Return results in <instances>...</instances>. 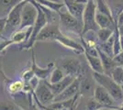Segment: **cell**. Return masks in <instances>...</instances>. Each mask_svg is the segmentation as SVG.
<instances>
[{
    "label": "cell",
    "mask_w": 123,
    "mask_h": 110,
    "mask_svg": "<svg viewBox=\"0 0 123 110\" xmlns=\"http://www.w3.org/2000/svg\"><path fill=\"white\" fill-rule=\"evenodd\" d=\"M28 95H29V105H30V110H42V109H41L40 107L38 108L37 104H34V103H33L34 98H33V94H32V93L28 94Z\"/></svg>",
    "instance_id": "4316f807"
},
{
    "label": "cell",
    "mask_w": 123,
    "mask_h": 110,
    "mask_svg": "<svg viewBox=\"0 0 123 110\" xmlns=\"http://www.w3.org/2000/svg\"><path fill=\"white\" fill-rule=\"evenodd\" d=\"M113 110H123V107L120 106V108H118V109H113Z\"/></svg>",
    "instance_id": "1f68e13d"
},
{
    "label": "cell",
    "mask_w": 123,
    "mask_h": 110,
    "mask_svg": "<svg viewBox=\"0 0 123 110\" xmlns=\"http://www.w3.org/2000/svg\"><path fill=\"white\" fill-rule=\"evenodd\" d=\"M6 90L11 95L20 94L25 90V83L22 80H11L6 84Z\"/></svg>",
    "instance_id": "ffe728a7"
},
{
    "label": "cell",
    "mask_w": 123,
    "mask_h": 110,
    "mask_svg": "<svg viewBox=\"0 0 123 110\" xmlns=\"http://www.w3.org/2000/svg\"><path fill=\"white\" fill-rule=\"evenodd\" d=\"M80 79V95L84 97H94L95 90L98 85L97 82L93 77V75H90L87 73V71L83 74Z\"/></svg>",
    "instance_id": "30bf717a"
},
{
    "label": "cell",
    "mask_w": 123,
    "mask_h": 110,
    "mask_svg": "<svg viewBox=\"0 0 123 110\" xmlns=\"http://www.w3.org/2000/svg\"><path fill=\"white\" fill-rule=\"evenodd\" d=\"M37 1L31 0V2H26L21 14V24L19 29H25L35 25L39 11L37 7Z\"/></svg>",
    "instance_id": "52a82bcc"
},
{
    "label": "cell",
    "mask_w": 123,
    "mask_h": 110,
    "mask_svg": "<svg viewBox=\"0 0 123 110\" xmlns=\"http://www.w3.org/2000/svg\"><path fill=\"white\" fill-rule=\"evenodd\" d=\"M34 77H35V74L33 73V71H32L31 69H30V70H27V71H25L24 73H22V75H21V80L24 81L25 84H29Z\"/></svg>",
    "instance_id": "cb8c5ba5"
},
{
    "label": "cell",
    "mask_w": 123,
    "mask_h": 110,
    "mask_svg": "<svg viewBox=\"0 0 123 110\" xmlns=\"http://www.w3.org/2000/svg\"><path fill=\"white\" fill-rule=\"evenodd\" d=\"M6 24V17H3L0 19V33H2Z\"/></svg>",
    "instance_id": "f1b7e54d"
},
{
    "label": "cell",
    "mask_w": 123,
    "mask_h": 110,
    "mask_svg": "<svg viewBox=\"0 0 123 110\" xmlns=\"http://www.w3.org/2000/svg\"><path fill=\"white\" fill-rule=\"evenodd\" d=\"M38 3V2H37ZM37 7H38V11H39V15L37 17V20L35 22V25L33 26V29H32V33L31 35L30 40L27 41V43L23 44L20 47V50H32L34 44L37 42V38L39 36V34L41 33L42 29L48 24V18L46 17V14L44 13V11L41 9L39 3L37 4Z\"/></svg>",
    "instance_id": "277c9868"
},
{
    "label": "cell",
    "mask_w": 123,
    "mask_h": 110,
    "mask_svg": "<svg viewBox=\"0 0 123 110\" xmlns=\"http://www.w3.org/2000/svg\"><path fill=\"white\" fill-rule=\"evenodd\" d=\"M116 24H117V26L118 28H120V27L123 25V11L118 15V18H117V21H116Z\"/></svg>",
    "instance_id": "83f0119b"
},
{
    "label": "cell",
    "mask_w": 123,
    "mask_h": 110,
    "mask_svg": "<svg viewBox=\"0 0 123 110\" xmlns=\"http://www.w3.org/2000/svg\"><path fill=\"white\" fill-rule=\"evenodd\" d=\"M118 29H119V32H120V35L123 36V25L120 28H118Z\"/></svg>",
    "instance_id": "4dcf8cb0"
},
{
    "label": "cell",
    "mask_w": 123,
    "mask_h": 110,
    "mask_svg": "<svg viewBox=\"0 0 123 110\" xmlns=\"http://www.w3.org/2000/svg\"><path fill=\"white\" fill-rule=\"evenodd\" d=\"M79 98H80V97H79ZM78 100H79V99H78ZM77 103H78V101H77ZM77 103H76V104H75V105H74V106H72L71 108H69V109H68V110H76Z\"/></svg>",
    "instance_id": "f546056e"
},
{
    "label": "cell",
    "mask_w": 123,
    "mask_h": 110,
    "mask_svg": "<svg viewBox=\"0 0 123 110\" xmlns=\"http://www.w3.org/2000/svg\"><path fill=\"white\" fill-rule=\"evenodd\" d=\"M65 76H66V74L61 67H55V68H53L52 72H51L49 82L51 84H56V83L61 82Z\"/></svg>",
    "instance_id": "44dd1931"
},
{
    "label": "cell",
    "mask_w": 123,
    "mask_h": 110,
    "mask_svg": "<svg viewBox=\"0 0 123 110\" xmlns=\"http://www.w3.org/2000/svg\"><path fill=\"white\" fill-rule=\"evenodd\" d=\"M98 50V54H99V57L101 59V62H102L103 67H104V73L108 74V75H110L112 71L114 69L117 67L116 63L114 62L112 57L108 56V54H106L105 52H103L101 50Z\"/></svg>",
    "instance_id": "e0dca14e"
},
{
    "label": "cell",
    "mask_w": 123,
    "mask_h": 110,
    "mask_svg": "<svg viewBox=\"0 0 123 110\" xmlns=\"http://www.w3.org/2000/svg\"><path fill=\"white\" fill-rule=\"evenodd\" d=\"M82 97L84 99L83 103L79 98L78 103H77L76 110H101L105 108L100 103H98L95 99V97H84V96Z\"/></svg>",
    "instance_id": "9a60e30c"
},
{
    "label": "cell",
    "mask_w": 123,
    "mask_h": 110,
    "mask_svg": "<svg viewBox=\"0 0 123 110\" xmlns=\"http://www.w3.org/2000/svg\"><path fill=\"white\" fill-rule=\"evenodd\" d=\"M65 7V6H64ZM59 17H60V26L65 29L67 31H71L73 33H75L78 36H82L83 33V23L81 21H79L77 18H75L73 16L72 14L69 13V11L62 10V9L59 13Z\"/></svg>",
    "instance_id": "5b68a950"
},
{
    "label": "cell",
    "mask_w": 123,
    "mask_h": 110,
    "mask_svg": "<svg viewBox=\"0 0 123 110\" xmlns=\"http://www.w3.org/2000/svg\"><path fill=\"white\" fill-rule=\"evenodd\" d=\"M114 32L115 31L112 30V29H99L98 31H97L98 44L108 41V40L112 37Z\"/></svg>",
    "instance_id": "7402d4cb"
},
{
    "label": "cell",
    "mask_w": 123,
    "mask_h": 110,
    "mask_svg": "<svg viewBox=\"0 0 123 110\" xmlns=\"http://www.w3.org/2000/svg\"><path fill=\"white\" fill-rule=\"evenodd\" d=\"M110 76L115 80V82L123 86V66H117L112 71Z\"/></svg>",
    "instance_id": "603a6c76"
},
{
    "label": "cell",
    "mask_w": 123,
    "mask_h": 110,
    "mask_svg": "<svg viewBox=\"0 0 123 110\" xmlns=\"http://www.w3.org/2000/svg\"><path fill=\"white\" fill-rule=\"evenodd\" d=\"M94 97L106 109H118V108H120V105L114 100V98L111 96V94L101 85L97 86V88L95 90Z\"/></svg>",
    "instance_id": "9c48e42d"
},
{
    "label": "cell",
    "mask_w": 123,
    "mask_h": 110,
    "mask_svg": "<svg viewBox=\"0 0 123 110\" xmlns=\"http://www.w3.org/2000/svg\"><path fill=\"white\" fill-rule=\"evenodd\" d=\"M120 106H121V107H123V102H122V104L120 105Z\"/></svg>",
    "instance_id": "d6a6232c"
},
{
    "label": "cell",
    "mask_w": 123,
    "mask_h": 110,
    "mask_svg": "<svg viewBox=\"0 0 123 110\" xmlns=\"http://www.w3.org/2000/svg\"><path fill=\"white\" fill-rule=\"evenodd\" d=\"M66 9L83 23V16L88 0H63Z\"/></svg>",
    "instance_id": "8fae6325"
},
{
    "label": "cell",
    "mask_w": 123,
    "mask_h": 110,
    "mask_svg": "<svg viewBox=\"0 0 123 110\" xmlns=\"http://www.w3.org/2000/svg\"><path fill=\"white\" fill-rule=\"evenodd\" d=\"M101 110H104V109H101ZM105 110H113V109H105Z\"/></svg>",
    "instance_id": "836d02e7"
},
{
    "label": "cell",
    "mask_w": 123,
    "mask_h": 110,
    "mask_svg": "<svg viewBox=\"0 0 123 110\" xmlns=\"http://www.w3.org/2000/svg\"><path fill=\"white\" fill-rule=\"evenodd\" d=\"M96 16H97V2L95 0H88L83 16L84 28H83L82 35L90 30L98 31L100 29L96 20Z\"/></svg>",
    "instance_id": "3957f363"
},
{
    "label": "cell",
    "mask_w": 123,
    "mask_h": 110,
    "mask_svg": "<svg viewBox=\"0 0 123 110\" xmlns=\"http://www.w3.org/2000/svg\"><path fill=\"white\" fill-rule=\"evenodd\" d=\"M60 67L63 70V72L65 73L66 75L74 76L75 78L81 77L83 74L87 71L84 68L82 63H80L77 59H74V58L63 59L61 62Z\"/></svg>",
    "instance_id": "ba28073f"
},
{
    "label": "cell",
    "mask_w": 123,
    "mask_h": 110,
    "mask_svg": "<svg viewBox=\"0 0 123 110\" xmlns=\"http://www.w3.org/2000/svg\"><path fill=\"white\" fill-rule=\"evenodd\" d=\"M74 80H75V77L70 76V75H66V76L62 79L61 82H59V83L51 84L50 82H48V84H49L50 88H51V91H52V93L54 94V95L57 96L58 94H60L62 92H63L64 90L66 89L67 87L72 84Z\"/></svg>",
    "instance_id": "2e32d148"
},
{
    "label": "cell",
    "mask_w": 123,
    "mask_h": 110,
    "mask_svg": "<svg viewBox=\"0 0 123 110\" xmlns=\"http://www.w3.org/2000/svg\"><path fill=\"white\" fill-rule=\"evenodd\" d=\"M92 75L98 85L103 86L111 94L114 100L121 105L123 102V88L121 85L115 82V80L106 73H99L92 72Z\"/></svg>",
    "instance_id": "6da1fadb"
},
{
    "label": "cell",
    "mask_w": 123,
    "mask_h": 110,
    "mask_svg": "<svg viewBox=\"0 0 123 110\" xmlns=\"http://www.w3.org/2000/svg\"><path fill=\"white\" fill-rule=\"evenodd\" d=\"M95 1H97V0H95Z\"/></svg>",
    "instance_id": "d590c367"
},
{
    "label": "cell",
    "mask_w": 123,
    "mask_h": 110,
    "mask_svg": "<svg viewBox=\"0 0 123 110\" xmlns=\"http://www.w3.org/2000/svg\"><path fill=\"white\" fill-rule=\"evenodd\" d=\"M32 51V66H31V70L33 71V73L35 74L37 78L39 80H47V77H49V75L51 73L53 67H54V64L53 63H50L46 68H41L40 66H38V64L36 63V59H35V53L33 49L31 50Z\"/></svg>",
    "instance_id": "5bb4252c"
},
{
    "label": "cell",
    "mask_w": 123,
    "mask_h": 110,
    "mask_svg": "<svg viewBox=\"0 0 123 110\" xmlns=\"http://www.w3.org/2000/svg\"><path fill=\"white\" fill-rule=\"evenodd\" d=\"M61 31L60 29V23H48L46 26L42 29L41 33L37 38V41H55L56 35Z\"/></svg>",
    "instance_id": "7c38bea8"
},
{
    "label": "cell",
    "mask_w": 123,
    "mask_h": 110,
    "mask_svg": "<svg viewBox=\"0 0 123 110\" xmlns=\"http://www.w3.org/2000/svg\"><path fill=\"white\" fill-rule=\"evenodd\" d=\"M22 110H25V109H22Z\"/></svg>",
    "instance_id": "e575fe53"
},
{
    "label": "cell",
    "mask_w": 123,
    "mask_h": 110,
    "mask_svg": "<svg viewBox=\"0 0 123 110\" xmlns=\"http://www.w3.org/2000/svg\"><path fill=\"white\" fill-rule=\"evenodd\" d=\"M34 101L42 105H49L54 102L55 95L50 88L47 80H40L37 88L32 92Z\"/></svg>",
    "instance_id": "8992f818"
},
{
    "label": "cell",
    "mask_w": 123,
    "mask_h": 110,
    "mask_svg": "<svg viewBox=\"0 0 123 110\" xmlns=\"http://www.w3.org/2000/svg\"><path fill=\"white\" fill-rule=\"evenodd\" d=\"M1 110H22V108L13 103H2Z\"/></svg>",
    "instance_id": "d4e9b609"
},
{
    "label": "cell",
    "mask_w": 123,
    "mask_h": 110,
    "mask_svg": "<svg viewBox=\"0 0 123 110\" xmlns=\"http://www.w3.org/2000/svg\"><path fill=\"white\" fill-rule=\"evenodd\" d=\"M79 94H80V79L75 78V80L63 92H62L60 94L55 96L54 102H62L65 100H70L75 97Z\"/></svg>",
    "instance_id": "4fadbf2b"
},
{
    "label": "cell",
    "mask_w": 123,
    "mask_h": 110,
    "mask_svg": "<svg viewBox=\"0 0 123 110\" xmlns=\"http://www.w3.org/2000/svg\"><path fill=\"white\" fill-rule=\"evenodd\" d=\"M0 18L7 17L11 11L15 8V6L18 5L22 0H0Z\"/></svg>",
    "instance_id": "ac0fdd59"
},
{
    "label": "cell",
    "mask_w": 123,
    "mask_h": 110,
    "mask_svg": "<svg viewBox=\"0 0 123 110\" xmlns=\"http://www.w3.org/2000/svg\"><path fill=\"white\" fill-rule=\"evenodd\" d=\"M26 2L27 1L20 2L17 6H15V8L11 11L9 15L7 16L6 27L3 32L1 33L2 38L9 39L16 30L19 29L21 24V14H22V10H23V7L25 6Z\"/></svg>",
    "instance_id": "7a4b0ae2"
},
{
    "label": "cell",
    "mask_w": 123,
    "mask_h": 110,
    "mask_svg": "<svg viewBox=\"0 0 123 110\" xmlns=\"http://www.w3.org/2000/svg\"><path fill=\"white\" fill-rule=\"evenodd\" d=\"M122 88H123V86H122Z\"/></svg>",
    "instance_id": "8d00e7d4"
},
{
    "label": "cell",
    "mask_w": 123,
    "mask_h": 110,
    "mask_svg": "<svg viewBox=\"0 0 123 110\" xmlns=\"http://www.w3.org/2000/svg\"><path fill=\"white\" fill-rule=\"evenodd\" d=\"M113 60L117 66H123V51H121L117 55H115L113 57Z\"/></svg>",
    "instance_id": "484cf974"
},
{
    "label": "cell",
    "mask_w": 123,
    "mask_h": 110,
    "mask_svg": "<svg viewBox=\"0 0 123 110\" xmlns=\"http://www.w3.org/2000/svg\"><path fill=\"white\" fill-rule=\"evenodd\" d=\"M85 56H86L88 65L91 68L92 72L104 73V67H103L102 62H101V59L99 56H92L87 53H85Z\"/></svg>",
    "instance_id": "d6986e66"
}]
</instances>
